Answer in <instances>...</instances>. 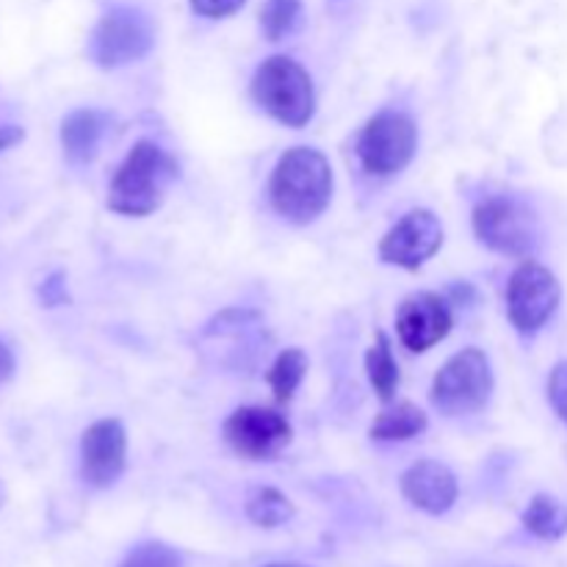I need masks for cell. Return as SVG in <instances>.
I'll return each instance as SVG.
<instances>
[{
    "label": "cell",
    "mask_w": 567,
    "mask_h": 567,
    "mask_svg": "<svg viewBox=\"0 0 567 567\" xmlns=\"http://www.w3.org/2000/svg\"><path fill=\"white\" fill-rule=\"evenodd\" d=\"M271 208L293 225L319 219L332 199V166L313 147H291L277 161L269 181Z\"/></svg>",
    "instance_id": "cell-1"
},
{
    "label": "cell",
    "mask_w": 567,
    "mask_h": 567,
    "mask_svg": "<svg viewBox=\"0 0 567 567\" xmlns=\"http://www.w3.org/2000/svg\"><path fill=\"white\" fill-rule=\"evenodd\" d=\"M177 161L161 144L142 138L131 147L109 186V210L120 216L155 214L166 197V188L177 181Z\"/></svg>",
    "instance_id": "cell-2"
},
{
    "label": "cell",
    "mask_w": 567,
    "mask_h": 567,
    "mask_svg": "<svg viewBox=\"0 0 567 567\" xmlns=\"http://www.w3.org/2000/svg\"><path fill=\"white\" fill-rule=\"evenodd\" d=\"M252 100L280 125L305 127L316 114L313 78L299 61L271 55L255 70Z\"/></svg>",
    "instance_id": "cell-3"
},
{
    "label": "cell",
    "mask_w": 567,
    "mask_h": 567,
    "mask_svg": "<svg viewBox=\"0 0 567 567\" xmlns=\"http://www.w3.org/2000/svg\"><path fill=\"white\" fill-rule=\"evenodd\" d=\"M493 393V371L491 360L482 349L471 347L457 352L443 363L432 380V404L437 413L449 415V419H460V415H471L485 410Z\"/></svg>",
    "instance_id": "cell-4"
},
{
    "label": "cell",
    "mask_w": 567,
    "mask_h": 567,
    "mask_svg": "<svg viewBox=\"0 0 567 567\" xmlns=\"http://www.w3.org/2000/svg\"><path fill=\"white\" fill-rule=\"evenodd\" d=\"M476 238L487 249L509 258H529L540 241V225H537L535 210L515 197L493 194L476 203L471 216Z\"/></svg>",
    "instance_id": "cell-5"
},
{
    "label": "cell",
    "mask_w": 567,
    "mask_h": 567,
    "mask_svg": "<svg viewBox=\"0 0 567 567\" xmlns=\"http://www.w3.org/2000/svg\"><path fill=\"white\" fill-rule=\"evenodd\" d=\"M155 44L153 20L138 6L116 3L103 11L89 37V55L103 70L133 64L144 59Z\"/></svg>",
    "instance_id": "cell-6"
},
{
    "label": "cell",
    "mask_w": 567,
    "mask_h": 567,
    "mask_svg": "<svg viewBox=\"0 0 567 567\" xmlns=\"http://www.w3.org/2000/svg\"><path fill=\"white\" fill-rule=\"evenodd\" d=\"M419 147V131L413 120L399 111H382L371 116L358 138V158L369 175H399L413 161Z\"/></svg>",
    "instance_id": "cell-7"
},
{
    "label": "cell",
    "mask_w": 567,
    "mask_h": 567,
    "mask_svg": "<svg viewBox=\"0 0 567 567\" xmlns=\"http://www.w3.org/2000/svg\"><path fill=\"white\" fill-rule=\"evenodd\" d=\"M563 299L557 275L537 260H524L507 286V316L520 336H535L548 324Z\"/></svg>",
    "instance_id": "cell-8"
},
{
    "label": "cell",
    "mask_w": 567,
    "mask_h": 567,
    "mask_svg": "<svg viewBox=\"0 0 567 567\" xmlns=\"http://www.w3.org/2000/svg\"><path fill=\"white\" fill-rule=\"evenodd\" d=\"M225 441L238 457L266 463L286 452L293 437L291 421L269 408H238L225 421Z\"/></svg>",
    "instance_id": "cell-9"
},
{
    "label": "cell",
    "mask_w": 567,
    "mask_h": 567,
    "mask_svg": "<svg viewBox=\"0 0 567 567\" xmlns=\"http://www.w3.org/2000/svg\"><path fill=\"white\" fill-rule=\"evenodd\" d=\"M443 247V225L432 210H410L380 241L382 264L415 271Z\"/></svg>",
    "instance_id": "cell-10"
},
{
    "label": "cell",
    "mask_w": 567,
    "mask_h": 567,
    "mask_svg": "<svg viewBox=\"0 0 567 567\" xmlns=\"http://www.w3.org/2000/svg\"><path fill=\"white\" fill-rule=\"evenodd\" d=\"M127 465V435L122 421H94L81 437V476L89 487L114 485Z\"/></svg>",
    "instance_id": "cell-11"
},
{
    "label": "cell",
    "mask_w": 567,
    "mask_h": 567,
    "mask_svg": "<svg viewBox=\"0 0 567 567\" xmlns=\"http://www.w3.org/2000/svg\"><path fill=\"white\" fill-rule=\"evenodd\" d=\"M452 310L432 291L410 293L396 310V336L410 352H430L452 332Z\"/></svg>",
    "instance_id": "cell-12"
},
{
    "label": "cell",
    "mask_w": 567,
    "mask_h": 567,
    "mask_svg": "<svg viewBox=\"0 0 567 567\" xmlns=\"http://www.w3.org/2000/svg\"><path fill=\"white\" fill-rule=\"evenodd\" d=\"M402 496L421 513L443 515L460 496L457 476L437 460H419L402 474Z\"/></svg>",
    "instance_id": "cell-13"
},
{
    "label": "cell",
    "mask_w": 567,
    "mask_h": 567,
    "mask_svg": "<svg viewBox=\"0 0 567 567\" xmlns=\"http://www.w3.org/2000/svg\"><path fill=\"white\" fill-rule=\"evenodd\" d=\"M109 120L94 109H78L61 122V147L70 164H89L103 144Z\"/></svg>",
    "instance_id": "cell-14"
},
{
    "label": "cell",
    "mask_w": 567,
    "mask_h": 567,
    "mask_svg": "<svg viewBox=\"0 0 567 567\" xmlns=\"http://www.w3.org/2000/svg\"><path fill=\"white\" fill-rule=\"evenodd\" d=\"M426 430V413L415 408L413 402H399L393 408L382 410L371 424V441L380 443H402L410 437H419Z\"/></svg>",
    "instance_id": "cell-15"
},
{
    "label": "cell",
    "mask_w": 567,
    "mask_h": 567,
    "mask_svg": "<svg viewBox=\"0 0 567 567\" xmlns=\"http://www.w3.org/2000/svg\"><path fill=\"white\" fill-rule=\"evenodd\" d=\"M365 374H369L371 388L382 402H391L399 388V363L393 358L391 341L385 332H377L374 343L365 352Z\"/></svg>",
    "instance_id": "cell-16"
},
{
    "label": "cell",
    "mask_w": 567,
    "mask_h": 567,
    "mask_svg": "<svg viewBox=\"0 0 567 567\" xmlns=\"http://www.w3.org/2000/svg\"><path fill=\"white\" fill-rule=\"evenodd\" d=\"M305 374H308V354L302 349L291 347L277 354L271 369L266 371V382H269L277 402L288 404L293 399V393H297V388L302 385Z\"/></svg>",
    "instance_id": "cell-17"
},
{
    "label": "cell",
    "mask_w": 567,
    "mask_h": 567,
    "mask_svg": "<svg viewBox=\"0 0 567 567\" xmlns=\"http://www.w3.org/2000/svg\"><path fill=\"white\" fill-rule=\"evenodd\" d=\"M524 526L540 540H559V537L567 535V507L559 504L557 498L540 493L526 507Z\"/></svg>",
    "instance_id": "cell-18"
},
{
    "label": "cell",
    "mask_w": 567,
    "mask_h": 567,
    "mask_svg": "<svg viewBox=\"0 0 567 567\" xmlns=\"http://www.w3.org/2000/svg\"><path fill=\"white\" fill-rule=\"evenodd\" d=\"M293 515H297V507L291 498L275 487H260L247 502V518L260 529H277V526L288 524Z\"/></svg>",
    "instance_id": "cell-19"
},
{
    "label": "cell",
    "mask_w": 567,
    "mask_h": 567,
    "mask_svg": "<svg viewBox=\"0 0 567 567\" xmlns=\"http://www.w3.org/2000/svg\"><path fill=\"white\" fill-rule=\"evenodd\" d=\"M302 0H266L260 9V28L269 42L291 37L302 25Z\"/></svg>",
    "instance_id": "cell-20"
},
{
    "label": "cell",
    "mask_w": 567,
    "mask_h": 567,
    "mask_svg": "<svg viewBox=\"0 0 567 567\" xmlns=\"http://www.w3.org/2000/svg\"><path fill=\"white\" fill-rule=\"evenodd\" d=\"M120 567H181V554L164 543H144L133 548Z\"/></svg>",
    "instance_id": "cell-21"
},
{
    "label": "cell",
    "mask_w": 567,
    "mask_h": 567,
    "mask_svg": "<svg viewBox=\"0 0 567 567\" xmlns=\"http://www.w3.org/2000/svg\"><path fill=\"white\" fill-rule=\"evenodd\" d=\"M548 402L567 424V360L554 365L551 374H548Z\"/></svg>",
    "instance_id": "cell-22"
},
{
    "label": "cell",
    "mask_w": 567,
    "mask_h": 567,
    "mask_svg": "<svg viewBox=\"0 0 567 567\" xmlns=\"http://www.w3.org/2000/svg\"><path fill=\"white\" fill-rule=\"evenodd\" d=\"M247 0H188L194 14L205 17V20H225V17H233L236 11H241V6Z\"/></svg>",
    "instance_id": "cell-23"
},
{
    "label": "cell",
    "mask_w": 567,
    "mask_h": 567,
    "mask_svg": "<svg viewBox=\"0 0 567 567\" xmlns=\"http://www.w3.org/2000/svg\"><path fill=\"white\" fill-rule=\"evenodd\" d=\"M39 299H42L48 308H55V305H64L70 302V297H66V277L64 271H55V275H50L48 280L39 286Z\"/></svg>",
    "instance_id": "cell-24"
},
{
    "label": "cell",
    "mask_w": 567,
    "mask_h": 567,
    "mask_svg": "<svg viewBox=\"0 0 567 567\" xmlns=\"http://www.w3.org/2000/svg\"><path fill=\"white\" fill-rule=\"evenodd\" d=\"M22 138H25V131L20 125H0V153L20 144Z\"/></svg>",
    "instance_id": "cell-25"
},
{
    "label": "cell",
    "mask_w": 567,
    "mask_h": 567,
    "mask_svg": "<svg viewBox=\"0 0 567 567\" xmlns=\"http://www.w3.org/2000/svg\"><path fill=\"white\" fill-rule=\"evenodd\" d=\"M11 374H14V354H11V349L0 341V382L11 380Z\"/></svg>",
    "instance_id": "cell-26"
},
{
    "label": "cell",
    "mask_w": 567,
    "mask_h": 567,
    "mask_svg": "<svg viewBox=\"0 0 567 567\" xmlns=\"http://www.w3.org/2000/svg\"><path fill=\"white\" fill-rule=\"evenodd\" d=\"M6 504V487H3V482H0V507H3Z\"/></svg>",
    "instance_id": "cell-27"
},
{
    "label": "cell",
    "mask_w": 567,
    "mask_h": 567,
    "mask_svg": "<svg viewBox=\"0 0 567 567\" xmlns=\"http://www.w3.org/2000/svg\"><path fill=\"white\" fill-rule=\"evenodd\" d=\"M269 567H308V565H297V563H286V565H269Z\"/></svg>",
    "instance_id": "cell-28"
}]
</instances>
